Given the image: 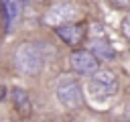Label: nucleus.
Returning a JSON list of instances; mask_svg holds the SVG:
<instances>
[{
	"label": "nucleus",
	"instance_id": "f257e3e1",
	"mask_svg": "<svg viewBox=\"0 0 130 122\" xmlns=\"http://www.w3.org/2000/svg\"><path fill=\"white\" fill-rule=\"evenodd\" d=\"M14 63H16V67H18L20 73L35 75V73H39L43 69L45 57H43L41 49L35 43H22L14 51Z\"/></svg>",
	"mask_w": 130,
	"mask_h": 122
},
{
	"label": "nucleus",
	"instance_id": "f03ea898",
	"mask_svg": "<svg viewBox=\"0 0 130 122\" xmlns=\"http://www.w3.org/2000/svg\"><path fill=\"white\" fill-rule=\"evenodd\" d=\"M55 96L57 100L65 106V108H77L81 106L83 102V96H81V85L77 83V79L69 77V75H63L57 83V89H55Z\"/></svg>",
	"mask_w": 130,
	"mask_h": 122
},
{
	"label": "nucleus",
	"instance_id": "7ed1b4c3",
	"mask_svg": "<svg viewBox=\"0 0 130 122\" xmlns=\"http://www.w3.org/2000/svg\"><path fill=\"white\" fill-rule=\"evenodd\" d=\"M75 16H77V8L69 2H61V4H55V6L49 8V12L45 14V22L53 24V26H59V24L71 22Z\"/></svg>",
	"mask_w": 130,
	"mask_h": 122
},
{
	"label": "nucleus",
	"instance_id": "20e7f679",
	"mask_svg": "<svg viewBox=\"0 0 130 122\" xmlns=\"http://www.w3.org/2000/svg\"><path fill=\"white\" fill-rule=\"evenodd\" d=\"M69 63L79 73H93L98 71V57L91 51H73L69 57Z\"/></svg>",
	"mask_w": 130,
	"mask_h": 122
},
{
	"label": "nucleus",
	"instance_id": "39448f33",
	"mask_svg": "<svg viewBox=\"0 0 130 122\" xmlns=\"http://www.w3.org/2000/svg\"><path fill=\"white\" fill-rule=\"evenodd\" d=\"M55 33H57V37H59L63 43H67V45H79L81 39H83V26H81V24H71V22L59 24V26L55 28Z\"/></svg>",
	"mask_w": 130,
	"mask_h": 122
},
{
	"label": "nucleus",
	"instance_id": "423d86ee",
	"mask_svg": "<svg viewBox=\"0 0 130 122\" xmlns=\"http://www.w3.org/2000/svg\"><path fill=\"white\" fill-rule=\"evenodd\" d=\"M89 51H91L98 59H104V61L116 59V51H114V47L106 41V37H91V39H89Z\"/></svg>",
	"mask_w": 130,
	"mask_h": 122
},
{
	"label": "nucleus",
	"instance_id": "0eeeda50",
	"mask_svg": "<svg viewBox=\"0 0 130 122\" xmlns=\"http://www.w3.org/2000/svg\"><path fill=\"white\" fill-rule=\"evenodd\" d=\"M116 89H118V85H108V83H100L93 79H89V83H87V92L95 100H108L116 94Z\"/></svg>",
	"mask_w": 130,
	"mask_h": 122
},
{
	"label": "nucleus",
	"instance_id": "6e6552de",
	"mask_svg": "<svg viewBox=\"0 0 130 122\" xmlns=\"http://www.w3.org/2000/svg\"><path fill=\"white\" fill-rule=\"evenodd\" d=\"M10 98H12L16 110H18L20 114H28V112H30V108H32V106H30V98H28V94H26L22 87H14L12 94H10Z\"/></svg>",
	"mask_w": 130,
	"mask_h": 122
},
{
	"label": "nucleus",
	"instance_id": "1a4fd4ad",
	"mask_svg": "<svg viewBox=\"0 0 130 122\" xmlns=\"http://www.w3.org/2000/svg\"><path fill=\"white\" fill-rule=\"evenodd\" d=\"M2 6H4V14H6V20L8 24L12 26L18 18H20V12H22V4L20 0H2Z\"/></svg>",
	"mask_w": 130,
	"mask_h": 122
},
{
	"label": "nucleus",
	"instance_id": "9d476101",
	"mask_svg": "<svg viewBox=\"0 0 130 122\" xmlns=\"http://www.w3.org/2000/svg\"><path fill=\"white\" fill-rule=\"evenodd\" d=\"M91 79L93 81H100V83H108V85H118L116 75L110 69H98V71H93L91 73Z\"/></svg>",
	"mask_w": 130,
	"mask_h": 122
},
{
	"label": "nucleus",
	"instance_id": "9b49d317",
	"mask_svg": "<svg viewBox=\"0 0 130 122\" xmlns=\"http://www.w3.org/2000/svg\"><path fill=\"white\" fill-rule=\"evenodd\" d=\"M122 33H124V35L130 39V14H128V16L122 20Z\"/></svg>",
	"mask_w": 130,
	"mask_h": 122
},
{
	"label": "nucleus",
	"instance_id": "f8f14e48",
	"mask_svg": "<svg viewBox=\"0 0 130 122\" xmlns=\"http://www.w3.org/2000/svg\"><path fill=\"white\" fill-rule=\"evenodd\" d=\"M118 8H130V0H112Z\"/></svg>",
	"mask_w": 130,
	"mask_h": 122
}]
</instances>
